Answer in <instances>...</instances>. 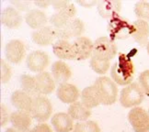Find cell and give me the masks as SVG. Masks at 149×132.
<instances>
[{
	"instance_id": "16",
	"label": "cell",
	"mask_w": 149,
	"mask_h": 132,
	"mask_svg": "<svg viewBox=\"0 0 149 132\" xmlns=\"http://www.w3.org/2000/svg\"><path fill=\"white\" fill-rule=\"evenodd\" d=\"M32 117L31 113L21 110H17L10 114L9 120L12 124V128L23 131L29 132L32 122Z\"/></svg>"
},
{
	"instance_id": "7",
	"label": "cell",
	"mask_w": 149,
	"mask_h": 132,
	"mask_svg": "<svg viewBox=\"0 0 149 132\" xmlns=\"http://www.w3.org/2000/svg\"><path fill=\"white\" fill-rule=\"evenodd\" d=\"M128 120L134 132L149 131V114L144 108L136 106L128 113Z\"/></svg>"
},
{
	"instance_id": "22",
	"label": "cell",
	"mask_w": 149,
	"mask_h": 132,
	"mask_svg": "<svg viewBox=\"0 0 149 132\" xmlns=\"http://www.w3.org/2000/svg\"><path fill=\"white\" fill-rule=\"evenodd\" d=\"M25 21L28 26L32 30H40L46 26L48 22V18L43 11L38 8H33L28 11L25 15Z\"/></svg>"
},
{
	"instance_id": "11",
	"label": "cell",
	"mask_w": 149,
	"mask_h": 132,
	"mask_svg": "<svg viewBox=\"0 0 149 132\" xmlns=\"http://www.w3.org/2000/svg\"><path fill=\"white\" fill-rule=\"evenodd\" d=\"M26 53L25 45L19 39H11L5 47L6 59L14 64H18L24 59Z\"/></svg>"
},
{
	"instance_id": "33",
	"label": "cell",
	"mask_w": 149,
	"mask_h": 132,
	"mask_svg": "<svg viewBox=\"0 0 149 132\" xmlns=\"http://www.w3.org/2000/svg\"><path fill=\"white\" fill-rule=\"evenodd\" d=\"M29 132H53V130H52L49 125L45 123H40L36 126H34Z\"/></svg>"
},
{
	"instance_id": "4",
	"label": "cell",
	"mask_w": 149,
	"mask_h": 132,
	"mask_svg": "<svg viewBox=\"0 0 149 132\" xmlns=\"http://www.w3.org/2000/svg\"><path fill=\"white\" fill-rule=\"evenodd\" d=\"M134 30L135 28L133 23H130L120 15L111 19L108 24V32L110 39L112 41L127 39L130 36H133Z\"/></svg>"
},
{
	"instance_id": "6",
	"label": "cell",
	"mask_w": 149,
	"mask_h": 132,
	"mask_svg": "<svg viewBox=\"0 0 149 132\" xmlns=\"http://www.w3.org/2000/svg\"><path fill=\"white\" fill-rule=\"evenodd\" d=\"M53 112L51 101L43 95L33 97V102L31 109V117L40 123H43L48 120Z\"/></svg>"
},
{
	"instance_id": "10",
	"label": "cell",
	"mask_w": 149,
	"mask_h": 132,
	"mask_svg": "<svg viewBox=\"0 0 149 132\" xmlns=\"http://www.w3.org/2000/svg\"><path fill=\"white\" fill-rule=\"evenodd\" d=\"M50 64V57L43 50H33L29 53L26 59V65L32 73H42Z\"/></svg>"
},
{
	"instance_id": "5",
	"label": "cell",
	"mask_w": 149,
	"mask_h": 132,
	"mask_svg": "<svg viewBox=\"0 0 149 132\" xmlns=\"http://www.w3.org/2000/svg\"><path fill=\"white\" fill-rule=\"evenodd\" d=\"M145 98V93L138 83H132L125 86L120 95V103L123 107H136Z\"/></svg>"
},
{
	"instance_id": "40",
	"label": "cell",
	"mask_w": 149,
	"mask_h": 132,
	"mask_svg": "<svg viewBox=\"0 0 149 132\" xmlns=\"http://www.w3.org/2000/svg\"><path fill=\"white\" fill-rule=\"evenodd\" d=\"M148 114H149V109H148Z\"/></svg>"
},
{
	"instance_id": "39",
	"label": "cell",
	"mask_w": 149,
	"mask_h": 132,
	"mask_svg": "<svg viewBox=\"0 0 149 132\" xmlns=\"http://www.w3.org/2000/svg\"><path fill=\"white\" fill-rule=\"evenodd\" d=\"M146 50H147V53L149 54V41H148V43L146 45Z\"/></svg>"
},
{
	"instance_id": "30",
	"label": "cell",
	"mask_w": 149,
	"mask_h": 132,
	"mask_svg": "<svg viewBox=\"0 0 149 132\" xmlns=\"http://www.w3.org/2000/svg\"><path fill=\"white\" fill-rule=\"evenodd\" d=\"M134 13L138 19L149 23V3L145 1L137 2L134 6Z\"/></svg>"
},
{
	"instance_id": "2",
	"label": "cell",
	"mask_w": 149,
	"mask_h": 132,
	"mask_svg": "<svg viewBox=\"0 0 149 132\" xmlns=\"http://www.w3.org/2000/svg\"><path fill=\"white\" fill-rule=\"evenodd\" d=\"M55 13L50 18V23L54 28H59L64 27L67 22L74 19L77 14V8L73 3L68 1H54L52 2Z\"/></svg>"
},
{
	"instance_id": "26",
	"label": "cell",
	"mask_w": 149,
	"mask_h": 132,
	"mask_svg": "<svg viewBox=\"0 0 149 132\" xmlns=\"http://www.w3.org/2000/svg\"><path fill=\"white\" fill-rule=\"evenodd\" d=\"M80 98H81L82 104L85 106L89 108V109L98 106L100 104H101L98 93H97L93 85L83 89V91L81 92V95H80Z\"/></svg>"
},
{
	"instance_id": "3",
	"label": "cell",
	"mask_w": 149,
	"mask_h": 132,
	"mask_svg": "<svg viewBox=\"0 0 149 132\" xmlns=\"http://www.w3.org/2000/svg\"><path fill=\"white\" fill-rule=\"evenodd\" d=\"M100 103L105 106H111L116 102L118 96V88L116 83L107 76H100L96 79L93 84Z\"/></svg>"
},
{
	"instance_id": "20",
	"label": "cell",
	"mask_w": 149,
	"mask_h": 132,
	"mask_svg": "<svg viewBox=\"0 0 149 132\" xmlns=\"http://www.w3.org/2000/svg\"><path fill=\"white\" fill-rule=\"evenodd\" d=\"M1 23L8 28H18L22 24V16L15 7H7L1 13Z\"/></svg>"
},
{
	"instance_id": "29",
	"label": "cell",
	"mask_w": 149,
	"mask_h": 132,
	"mask_svg": "<svg viewBox=\"0 0 149 132\" xmlns=\"http://www.w3.org/2000/svg\"><path fill=\"white\" fill-rule=\"evenodd\" d=\"M73 132H100V129L95 121L87 120L74 124Z\"/></svg>"
},
{
	"instance_id": "15",
	"label": "cell",
	"mask_w": 149,
	"mask_h": 132,
	"mask_svg": "<svg viewBox=\"0 0 149 132\" xmlns=\"http://www.w3.org/2000/svg\"><path fill=\"white\" fill-rule=\"evenodd\" d=\"M36 89L39 95H45L52 94L55 89V81L52 73L42 72L36 74L35 76Z\"/></svg>"
},
{
	"instance_id": "17",
	"label": "cell",
	"mask_w": 149,
	"mask_h": 132,
	"mask_svg": "<svg viewBox=\"0 0 149 132\" xmlns=\"http://www.w3.org/2000/svg\"><path fill=\"white\" fill-rule=\"evenodd\" d=\"M52 76L54 77L56 84H65L72 76V71L67 64L64 61L54 62L51 68Z\"/></svg>"
},
{
	"instance_id": "21",
	"label": "cell",
	"mask_w": 149,
	"mask_h": 132,
	"mask_svg": "<svg viewBox=\"0 0 149 132\" xmlns=\"http://www.w3.org/2000/svg\"><path fill=\"white\" fill-rule=\"evenodd\" d=\"M54 129L56 132H71L74 129V119L67 113L58 112L51 119Z\"/></svg>"
},
{
	"instance_id": "31",
	"label": "cell",
	"mask_w": 149,
	"mask_h": 132,
	"mask_svg": "<svg viewBox=\"0 0 149 132\" xmlns=\"http://www.w3.org/2000/svg\"><path fill=\"white\" fill-rule=\"evenodd\" d=\"M0 67H1V75H0L1 83L7 84L12 76V69L4 59L0 60Z\"/></svg>"
},
{
	"instance_id": "8",
	"label": "cell",
	"mask_w": 149,
	"mask_h": 132,
	"mask_svg": "<svg viewBox=\"0 0 149 132\" xmlns=\"http://www.w3.org/2000/svg\"><path fill=\"white\" fill-rule=\"evenodd\" d=\"M93 54L111 61L117 54V46L114 41L108 37H100L94 42Z\"/></svg>"
},
{
	"instance_id": "37",
	"label": "cell",
	"mask_w": 149,
	"mask_h": 132,
	"mask_svg": "<svg viewBox=\"0 0 149 132\" xmlns=\"http://www.w3.org/2000/svg\"><path fill=\"white\" fill-rule=\"evenodd\" d=\"M79 4L81 5V6H84V7H86V8H89V7H91V6H94V5H96V4H98L97 2H79Z\"/></svg>"
},
{
	"instance_id": "1",
	"label": "cell",
	"mask_w": 149,
	"mask_h": 132,
	"mask_svg": "<svg viewBox=\"0 0 149 132\" xmlns=\"http://www.w3.org/2000/svg\"><path fill=\"white\" fill-rule=\"evenodd\" d=\"M134 73L135 69L132 59L124 53H119L117 61L111 69V79L117 84L127 86L133 82Z\"/></svg>"
},
{
	"instance_id": "9",
	"label": "cell",
	"mask_w": 149,
	"mask_h": 132,
	"mask_svg": "<svg viewBox=\"0 0 149 132\" xmlns=\"http://www.w3.org/2000/svg\"><path fill=\"white\" fill-rule=\"evenodd\" d=\"M84 22L81 19L74 18L69 22H67L63 28L56 30L57 39H65V41H69L71 39H77L81 37V34L84 32Z\"/></svg>"
},
{
	"instance_id": "38",
	"label": "cell",
	"mask_w": 149,
	"mask_h": 132,
	"mask_svg": "<svg viewBox=\"0 0 149 132\" xmlns=\"http://www.w3.org/2000/svg\"><path fill=\"white\" fill-rule=\"evenodd\" d=\"M6 132H23V131L18 130V129H16L14 128H8L7 130H6Z\"/></svg>"
},
{
	"instance_id": "19",
	"label": "cell",
	"mask_w": 149,
	"mask_h": 132,
	"mask_svg": "<svg viewBox=\"0 0 149 132\" xmlns=\"http://www.w3.org/2000/svg\"><path fill=\"white\" fill-rule=\"evenodd\" d=\"M53 51L54 55L60 60H76L73 43L65 39H57L53 44Z\"/></svg>"
},
{
	"instance_id": "28",
	"label": "cell",
	"mask_w": 149,
	"mask_h": 132,
	"mask_svg": "<svg viewBox=\"0 0 149 132\" xmlns=\"http://www.w3.org/2000/svg\"><path fill=\"white\" fill-rule=\"evenodd\" d=\"M21 90L26 92L27 94L31 95V96H38L39 94L36 89V82L35 77H33L29 74H22L19 78Z\"/></svg>"
},
{
	"instance_id": "27",
	"label": "cell",
	"mask_w": 149,
	"mask_h": 132,
	"mask_svg": "<svg viewBox=\"0 0 149 132\" xmlns=\"http://www.w3.org/2000/svg\"><path fill=\"white\" fill-rule=\"evenodd\" d=\"M89 64L91 69L98 74H105L111 67V61L92 54L90 58Z\"/></svg>"
},
{
	"instance_id": "32",
	"label": "cell",
	"mask_w": 149,
	"mask_h": 132,
	"mask_svg": "<svg viewBox=\"0 0 149 132\" xmlns=\"http://www.w3.org/2000/svg\"><path fill=\"white\" fill-rule=\"evenodd\" d=\"M138 82L141 88L144 91V93L149 95V70H146L141 73Z\"/></svg>"
},
{
	"instance_id": "24",
	"label": "cell",
	"mask_w": 149,
	"mask_h": 132,
	"mask_svg": "<svg viewBox=\"0 0 149 132\" xmlns=\"http://www.w3.org/2000/svg\"><path fill=\"white\" fill-rule=\"evenodd\" d=\"M133 24L135 30L132 37L141 47H145L147 45L149 39V23L142 19H137L133 22Z\"/></svg>"
},
{
	"instance_id": "34",
	"label": "cell",
	"mask_w": 149,
	"mask_h": 132,
	"mask_svg": "<svg viewBox=\"0 0 149 132\" xmlns=\"http://www.w3.org/2000/svg\"><path fill=\"white\" fill-rule=\"evenodd\" d=\"M13 5L18 10H31V2H13Z\"/></svg>"
},
{
	"instance_id": "23",
	"label": "cell",
	"mask_w": 149,
	"mask_h": 132,
	"mask_svg": "<svg viewBox=\"0 0 149 132\" xmlns=\"http://www.w3.org/2000/svg\"><path fill=\"white\" fill-rule=\"evenodd\" d=\"M98 12L103 19H111L120 15L122 3L120 1H100L97 4Z\"/></svg>"
},
{
	"instance_id": "36",
	"label": "cell",
	"mask_w": 149,
	"mask_h": 132,
	"mask_svg": "<svg viewBox=\"0 0 149 132\" xmlns=\"http://www.w3.org/2000/svg\"><path fill=\"white\" fill-rule=\"evenodd\" d=\"M36 6H39L41 8H46L48 6L52 5V2H47V1H43V2H35L34 3Z\"/></svg>"
},
{
	"instance_id": "14",
	"label": "cell",
	"mask_w": 149,
	"mask_h": 132,
	"mask_svg": "<svg viewBox=\"0 0 149 132\" xmlns=\"http://www.w3.org/2000/svg\"><path fill=\"white\" fill-rule=\"evenodd\" d=\"M80 92L78 88L72 84L65 83L60 84L56 90V95L58 99L65 104H73L77 102L80 97Z\"/></svg>"
},
{
	"instance_id": "13",
	"label": "cell",
	"mask_w": 149,
	"mask_h": 132,
	"mask_svg": "<svg viewBox=\"0 0 149 132\" xmlns=\"http://www.w3.org/2000/svg\"><path fill=\"white\" fill-rule=\"evenodd\" d=\"M57 39L56 28L53 26H45L40 30H34L31 33V39L34 43L39 46H48L53 44L54 41Z\"/></svg>"
},
{
	"instance_id": "12",
	"label": "cell",
	"mask_w": 149,
	"mask_h": 132,
	"mask_svg": "<svg viewBox=\"0 0 149 132\" xmlns=\"http://www.w3.org/2000/svg\"><path fill=\"white\" fill-rule=\"evenodd\" d=\"M76 55V61H84L91 58L93 54L94 42L87 37H79L72 42Z\"/></svg>"
},
{
	"instance_id": "25",
	"label": "cell",
	"mask_w": 149,
	"mask_h": 132,
	"mask_svg": "<svg viewBox=\"0 0 149 132\" xmlns=\"http://www.w3.org/2000/svg\"><path fill=\"white\" fill-rule=\"evenodd\" d=\"M67 114L74 119L78 121H87V119L91 116V109L85 106L81 102L77 101L69 106Z\"/></svg>"
},
{
	"instance_id": "18",
	"label": "cell",
	"mask_w": 149,
	"mask_h": 132,
	"mask_svg": "<svg viewBox=\"0 0 149 132\" xmlns=\"http://www.w3.org/2000/svg\"><path fill=\"white\" fill-rule=\"evenodd\" d=\"M10 101L12 103L13 106H15L18 110L31 113L33 97L23 90L14 91L10 96Z\"/></svg>"
},
{
	"instance_id": "35",
	"label": "cell",
	"mask_w": 149,
	"mask_h": 132,
	"mask_svg": "<svg viewBox=\"0 0 149 132\" xmlns=\"http://www.w3.org/2000/svg\"><path fill=\"white\" fill-rule=\"evenodd\" d=\"M8 118H9L8 117V112L6 107L4 108V106H1V127H4V125L7 124L8 122Z\"/></svg>"
}]
</instances>
